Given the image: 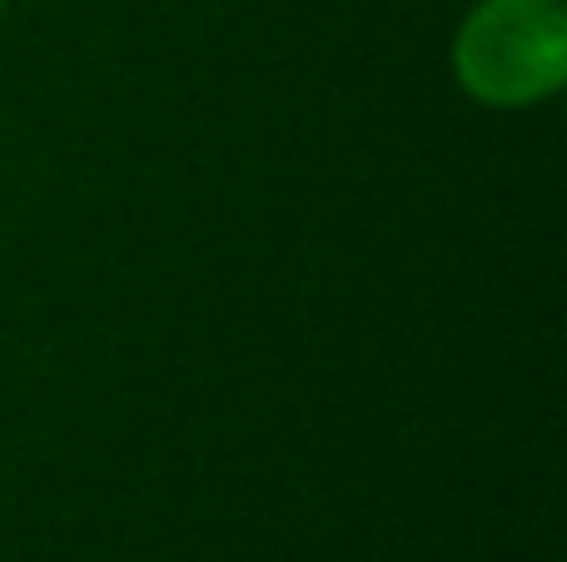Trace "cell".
<instances>
[{
  "label": "cell",
  "mask_w": 567,
  "mask_h": 562,
  "mask_svg": "<svg viewBox=\"0 0 567 562\" xmlns=\"http://www.w3.org/2000/svg\"><path fill=\"white\" fill-rule=\"evenodd\" d=\"M453 70L473 100L523 110L567 80L563 0H478L453 40Z\"/></svg>",
  "instance_id": "1"
}]
</instances>
